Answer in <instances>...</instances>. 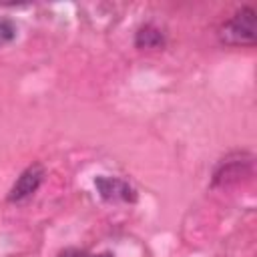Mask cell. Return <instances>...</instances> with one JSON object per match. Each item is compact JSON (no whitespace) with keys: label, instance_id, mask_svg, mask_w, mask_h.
Instances as JSON below:
<instances>
[{"label":"cell","instance_id":"5","mask_svg":"<svg viewBox=\"0 0 257 257\" xmlns=\"http://www.w3.org/2000/svg\"><path fill=\"white\" fill-rule=\"evenodd\" d=\"M135 44L139 48H161L165 44V36L157 26L147 24V26L139 28V32L135 36Z\"/></svg>","mask_w":257,"mask_h":257},{"label":"cell","instance_id":"8","mask_svg":"<svg viewBox=\"0 0 257 257\" xmlns=\"http://www.w3.org/2000/svg\"><path fill=\"white\" fill-rule=\"evenodd\" d=\"M94 257H112V255H108V253H100V255H94Z\"/></svg>","mask_w":257,"mask_h":257},{"label":"cell","instance_id":"4","mask_svg":"<svg viewBox=\"0 0 257 257\" xmlns=\"http://www.w3.org/2000/svg\"><path fill=\"white\" fill-rule=\"evenodd\" d=\"M96 187L104 199H122V201H135L137 193L131 185H126L120 179L114 177H96Z\"/></svg>","mask_w":257,"mask_h":257},{"label":"cell","instance_id":"7","mask_svg":"<svg viewBox=\"0 0 257 257\" xmlns=\"http://www.w3.org/2000/svg\"><path fill=\"white\" fill-rule=\"evenodd\" d=\"M60 257H86L82 251H78V249H66Z\"/></svg>","mask_w":257,"mask_h":257},{"label":"cell","instance_id":"2","mask_svg":"<svg viewBox=\"0 0 257 257\" xmlns=\"http://www.w3.org/2000/svg\"><path fill=\"white\" fill-rule=\"evenodd\" d=\"M251 169V157L247 155H235L229 159H223L213 175V183L215 185H231L241 181Z\"/></svg>","mask_w":257,"mask_h":257},{"label":"cell","instance_id":"3","mask_svg":"<svg viewBox=\"0 0 257 257\" xmlns=\"http://www.w3.org/2000/svg\"><path fill=\"white\" fill-rule=\"evenodd\" d=\"M42 177H44V169H42L40 165L28 167V169L18 177V181L14 183V187L10 189L8 199H10V201H22V199L30 197V195L40 187Z\"/></svg>","mask_w":257,"mask_h":257},{"label":"cell","instance_id":"1","mask_svg":"<svg viewBox=\"0 0 257 257\" xmlns=\"http://www.w3.org/2000/svg\"><path fill=\"white\" fill-rule=\"evenodd\" d=\"M255 10L245 6L237 10L219 30V38L225 44H253L255 42Z\"/></svg>","mask_w":257,"mask_h":257},{"label":"cell","instance_id":"6","mask_svg":"<svg viewBox=\"0 0 257 257\" xmlns=\"http://www.w3.org/2000/svg\"><path fill=\"white\" fill-rule=\"evenodd\" d=\"M14 36H16V26L10 20L0 18V46L6 44V42H10Z\"/></svg>","mask_w":257,"mask_h":257}]
</instances>
